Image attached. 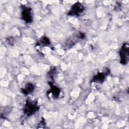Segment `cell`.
<instances>
[{
    "label": "cell",
    "instance_id": "obj_1",
    "mask_svg": "<svg viewBox=\"0 0 129 129\" xmlns=\"http://www.w3.org/2000/svg\"><path fill=\"white\" fill-rule=\"evenodd\" d=\"M129 49L128 44L124 43L121 47L119 51V55L120 57V63L123 64H126L128 62Z\"/></svg>",
    "mask_w": 129,
    "mask_h": 129
},
{
    "label": "cell",
    "instance_id": "obj_2",
    "mask_svg": "<svg viewBox=\"0 0 129 129\" xmlns=\"http://www.w3.org/2000/svg\"><path fill=\"white\" fill-rule=\"evenodd\" d=\"M38 109V107L35 102L32 100H28L25 104L24 112L27 116H30L34 113Z\"/></svg>",
    "mask_w": 129,
    "mask_h": 129
},
{
    "label": "cell",
    "instance_id": "obj_3",
    "mask_svg": "<svg viewBox=\"0 0 129 129\" xmlns=\"http://www.w3.org/2000/svg\"><path fill=\"white\" fill-rule=\"evenodd\" d=\"M84 7L80 3H77L75 4L71 8L68 13V15L70 16H79L84 11Z\"/></svg>",
    "mask_w": 129,
    "mask_h": 129
},
{
    "label": "cell",
    "instance_id": "obj_4",
    "mask_svg": "<svg viewBox=\"0 0 129 129\" xmlns=\"http://www.w3.org/2000/svg\"><path fill=\"white\" fill-rule=\"evenodd\" d=\"M22 19L26 23H30L32 20V10L30 8L24 6L22 11Z\"/></svg>",
    "mask_w": 129,
    "mask_h": 129
},
{
    "label": "cell",
    "instance_id": "obj_5",
    "mask_svg": "<svg viewBox=\"0 0 129 129\" xmlns=\"http://www.w3.org/2000/svg\"><path fill=\"white\" fill-rule=\"evenodd\" d=\"M84 37H85V35L83 33H80L79 34L77 35L76 37H73V38H71L69 40H68L66 42V44L68 47L72 46L77 42L78 40H79V39H82Z\"/></svg>",
    "mask_w": 129,
    "mask_h": 129
},
{
    "label": "cell",
    "instance_id": "obj_6",
    "mask_svg": "<svg viewBox=\"0 0 129 129\" xmlns=\"http://www.w3.org/2000/svg\"><path fill=\"white\" fill-rule=\"evenodd\" d=\"M34 86L32 84H27L26 86L24 87V88L22 89V93L24 94H28L29 93H31L34 90Z\"/></svg>",
    "mask_w": 129,
    "mask_h": 129
},
{
    "label": "cell",
    "instance_id": "obj_7",
    "mask_svg": "<svg viewBox=\"0 0 129 129\" xmlns=\"http://www.w3.org/2000/svg\"><path fill=\"white\" fill-rule=\"evenodd\" d=\"M105 76V74L103 73H98L97 75L94 76V77L92 79V81L101 83L104 80Z\"/></svg>",
    "mask_w": 129,
    "mask_h": 129
},
{
    "label": "cell",
    "instance_id": "obj_8",
    "mask_svg": "<svg viewBox=\"0 0 129 129\" xmlns=\"http://www.w3.org/2000/svg\"><path fill=\"white\" fill-rule=\"evenodd\" d=\"M50 91L51 92V93H52V94L53 96V97L57 98L59 95L60 90L56 86L51 85V89Z\"/></svg>",
    "mask_w": 129,
    "mask_h": 129
},
{
    "label": "cell",
    "instance_id": "obj_9",
    "mask_svg": "<svg viewBox=\"0 0 129 129\" xmlns=\"http://www.w3.org/2000/svg\"><path fill=\"white\" fill-rule=\"evenodd\" d=\"M49 43H50V42L49 39L45 37H43L40 39L39 44L43 45H49Z\"/></svg>",
    "mask_w": 129,
    "mask_h": 129
}]
</instances>
